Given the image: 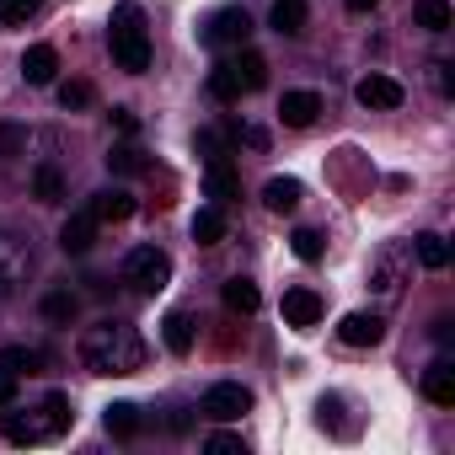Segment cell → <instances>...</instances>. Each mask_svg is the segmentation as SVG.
<instances>
[{"label": "cell", "mask_w": 455, "mask_h": 455, "mask_svg": "<svg viewBox=\"0 0 455 455\" xmlns=\"http://www.w3.org/2000/svg\"><path fill=\"white\" fill-rule=\"evenodd\" d=\"M81 364L92 375H134L145 364V338L134 322H118V316H102L97 327L81 332Z\"/></svg>", "instance_id": "cell-1"}, {"label": "cell", "mask_w": 455, "mask_h": 455, "mask_svg": "<svg viewBox=\"0 0 455 455\" xmlns=\"http://www.w3.org/2000/svg\"><path fill=\"white\" fill-rule=\"evenodd\" d=\"M108 49H113V65H118V70H129V76H145V70H150V33H145V17H140L134 0L113 6Z\"/></svg>", "instance_id": "cell-2"}, {"label": "cell", "mask_w": 455, "mask_h": 455, "mask_svg": "<svg viewBox=\"0 0 455 455\" xmlns=\"http://www.w3.org/2000/svg\"><path fill=\"white\" fill-rule=\"evenodd\" d=\"M263 81H268V60L252 54V49H242V54H231V60H220V65L209 70L214 102H242V97L263 92Z\"/></svg>", "instance_id": "cell-3"}, {"label": "cell", "mask_w": 455, "mask_h": 455, "mask_svg": "<svg viewBox=\"0 0 455 455\" xmlns=\"http://www.w3.org/2000/svg\"><path fill=\"white\" fill-rule=\"evenodd\" d=\"M124 284H129L134 295H161V290L172 284V258H166L161 247H134V252L124 258Z\"/></svg>", "instance_id": "cell-4"}, {"label": "cell", "mask_w": 455, "mask_h": 455, "mask_svg": "<svg viewBox=\"0 0 455 455\" xmlns=\"http://www.w3.org/2000/svg\"><path fill=\"white\" fill-rule=\"evenodd\" d=\"M198 38H204L209 49H242V44L252 38V17H247L242 6H220V12L198 28Z\"/></svg>", "instance_id": "cell-5"}, {"label": "cell", "mask_w": 455, "mask_h": 455, "mask_svg": "<svg viewBox=\"0 0 455 455\" xmlns=\"http://www.w3.org/2000/svg\"><path fill=\"white\" fill-rule=\"evenodd\" d=\"M198 412H204V418H214V423H236L242 412H252V391H247L242 380H220V386H209V391H204Z\"/></svg>", "instance_id": "cell-6"}, {"label": "cell", "mask_w": 455, "mask_h": 455, "mask_svg": "<svg viewBox=\"0 0 455 455\" xmlns=\"http://www.w3.org/2000/svg\"><path fill=\"white\" fill-rule=\"evenodd\" d=\"M28 274H33V252H28V242L12 236V231H0V300H12V295L28 284Z\"/></svg>", "instance_id": "cell-7"}, {"label": "cell", "mask_w": 455, "mask_h": 455, "mask_svg": "<svg viewBox=\"0 0 455 455\" xmlns=\"http://www.w3.org/2000/svg\"><path fill=\"white\" fill-rule=\"evenodd\" d=\"M97 225H102V220L92 214V204H86V209H76V214H70V220L60 225V247H65L70 258L92 252V242H97Z\"/></svg>", "instance_id": "cell-8"}, {"label": "cell", "mask_w": 455, "mask_h": 455, "mask_svg": "<svg viewBox=\"0 0 455 455\" xmlns=\"http://www.w3.org/2000/svg\"><path fill=\"white\" fill-rule=\"evenodd\" d=\"M338 338H343L348 348H375V343L386 338V322H380L375 311H348V316L338 322Z\"/></svg>", "instance_id": "cell-9"}, {"label": "cell", "mask_w": 455, "mask_h": 455, "mask_svg": "<svg viewBox=\"0 0 455 455\" xmlns=\"http://www.w3.org/2000/svg\"><path fill=\"white\" fill-rule=\"evenodd\" d=\"M316 113H322V97H316V92H284V102H279L284 129H311Z\"/></svg>", "instance_id": "cell-10"}, {"label": "cell", "mask_w": 455, "mask_h": 455, "mask_svg": "<svg viewBox=\"0 0 455 455\" xmlns=\"http://www.w3.org/2000/svg\"><path fill=\"white\" fill-rule=\"evenodd\" d=\"M402 263H407V247H386V252L375 258V268H370L375 295H396V290H402Z\"/></svg>", "instance_id": "cell-11"}, {"label": "cell", "mask_w": 455, "mask_h": 455, "mask_svg": "<svg viewBox=\"0 0 455 455\" xmlns=\"http://www.w3.org/2000/svg\"><path fill=\"white\" fill-rule=\"evenodd\" d=\"M423 396H428L434 407H455V364H450V359H434V364L423 370Z\"/></svg>", "instance_id": "cell-12"}, {"label": "cell", "mask_w": 455, "mask_h": 455, "mask_svg": "<svg viewBox=\"0 0 455 455\" xmlns=\"http://www.w3.org/2000/svg\"><path fill=\"white\" fill-rule=\"evenodd\" d=\"M354 97H359L364 108H402V97H407V92H402L391 76H364V81L354 86Z\"/></svg>", "instance_id": "cell-13"}, {"label": "cell", "mask_w": 455, "mask_h": 455, "mask_svg": "<svg viewBox=\"0 0 455 455\" xmlns=\"http://www.w3.org/2000/svg\"><path fill=\"white\" fill-rule=\"evenodd\" d=\"M284 322L290 327H316L322 322V295L316 290H284Z\"/></svg>", "instance_id": "cell-14"}, {"label": "cell", "mask_w": 455, "mask_h": 455, "mask_svg": "<svg viewBox=\"0 0 455 455\" xmlns=\"http://www.w3.org/2000/svg\"><path fill=\"white\" fill-rule=\"evenodd\" d=\"M0 434H6V444H38V439H49L44 418H33V412H0Z\"/></svg>", "instance_id": "cell-15"}, {"label": "cell", "mask_w": 455, "mask_h": 455, "mask_svg": "<svg viewBox=\"0 0 455 455\" xmlns=\"http://www.w3.org/2000/svg\"><path fill=\"white\" fill-rule=\"evenodd\" d=\"M204 188H209V198L225 209V204L242 193V177L231 172V161H209V166H204Z\"/></svg>", "instance_id": "cell-16"}, {"label": "cell", "mask_w": 455, "mask_h": 455, "mask_svg": "<svg viewBox=\"0 0 455 455\" xmlns=\"http://www.w3.org/2000/svg\"><path fill=\"white\" fill-rule=\"evenodd\" d=\"M54 70H60L54 44H33V49L22 54V76H28V86H49V81H54Z\"/></svg>", "instance_id": "cell-17"}, {"label": "cell", "mask_w": 455, "mask_h": 455, "mask_svg": "<svg viewBox=\"0 0 455 455\" xmlns=\"http://www.w3.org/2000/svg\"><path fill=\"white\" fill-rule=\"evenodd\" d=\"M92 214H97L102 225H118V220L134 214V198H129L124 188H102V193H92Z\"/></svg>", "instance_id": "cell-18"}, {"label": "cell", "mask_w": 455, "mask_h": 455, "mask_svg": "<svg viewBox=\"0 0 455 455\" xmlns=\"http://www.w3.org/2000/svg\"><path fill=\"white\" fill-rule=\"evenodd\" d=\"M44 364H49L44 348H28V343L0 348V370H12V375H44Z\"/></svg>", "instance_id": "cell-19"}, {"label": "cell", "mask_w": 455, "mask_h": 455, "mask_svg": "<svg viewBox=\"0 0 455 455\" xmlns=\"http://www.w3.org/2000/svg\"><path fill=\"white\" fill-rule=\"evenodd\" d=\"M412 22L423 28V33H450V0H412Z\"/></svg>", "instance_id": "cell-20"}, {"label": "cell", "mask_w": 455, "mask_h": 455, "mask_svg": "<svg viewBox=\"0 0 455 455\" xmlns=\"http://www.w3.org/2000/svg\"><path fill=\"white\" fill-rule=\"evenodd\" d=\"M263 204H268L274 214H295V209H300V182H295V177H274V182L263 188Z\"/></svg>", "instance_id": "cell-21"}, {"label": "cell", "mask_w": 455, "mask_h": 455, "mask_svg": "<svg viewBox=\"0 0 455 455\" xmlns=\"http://www.w3.org/2000/svg\"><path fill=\"white\" fill-rule=\"evenodd\" d=\"M220 236H225V209H220V204L198 209V214H193V242H198V247H214Z\"/></svg>", "instance_id": "cell-22"}, {"label": "cell", "mask_w": 455, "mask_h": 455, "mask_svg": "<svg viewBox=\"0 0 455 455\" xmlns=\"http://www.w3.org/2000/svg\"><path fill=\"white\" fill-rule=\"evenodd\" d=\"M102 423H108L113 439H134V434H140V407H134V402H113V407L102 412Z\"/></svg>", "instance_id": "cell-23"}, {"label": "cell", "mask_w": 455, "mask_h": 455, "mask_svg": "<svg viewBox=\"0 0 455 455\" xmlns=\"http://www.w3.org/2000/svg\"><path fill=\"white\" fill-rule=\"evenodd\" d=\"M274 33H284V38H295V33H306V0H274Z\"/></svg>", "instance_id": "cell-24"}, {"label": "cell", "mask_w": 455, "mask_h": 455, "mask_svg": "<svg viewBox=\"0 0 455 455\" xmlns=\"http://www.w3.org/2000/svg\"><path fill=\"white\" fill-rule=\"evenodd\" d=\"M225 306H231V311H242V316H252L258 306H263V295H258V284L252 279H225Z\"/></svg>", "instance_id": "cell-25"}, {"label": "cell", "mask_w": 455, "mask_h": 455, "mask_svg": "<svg viewBox=\"0 0 455 455\" xmlns=\"http://www.w3.org/2000/svg\"><path fill=\"white\" fill-rule=\"evenodd\" d=\"M412 252H418V263H423V268H434V274L450 263V247H444V236H439V231H423V236H412Z\"/></svg>", "instance_id": "cell-26"}, {"label": "cell", "mask_w": 455, "mask_h": 455, "mask_svg": "<svg viewBox=\"0 0 455 455\" xmlns=\"http://www.w3.org/2000/svg\"><path fill=\"white\" fill-rule=\"evenodd\" d=\"M161 338H166L172 354H188V348H193V316H188V311H172V316L161 322Z\"/></svg>", "instance_id": "cell-27"}, {"label": "cell", "mask_w": 455, "mask_h": 455, "mask_svg": "<svg viewBox=\"0 0 455 455\" xmlns=\"http://www.w3.org/2000/svg\"><path fill=\"white\" fill-rule=\"evenodd\" d=\"M76 311H81V300H76V290H49V295H44V316H49V322H60V327H70V322H76Z\"/></svg>", "instance_id": "cell-28"}, {"label": "cell", "mask_w": 455, "mask_h": 455, "mask_svg": "<svg viewBox=\"0 0 455 455\" xmlns=\"http://www.w3.org/2000/svg\"><path fill=\"white\" fill-rule=\"evenodd\" d=\"M108 166H113V172H124V177H140V172H150V161H145V150H140V145H118V150L108 156Z\"/></svg>", "instance_id": "cell-29"}, {"label": "cell", "mask_w": 455, "mask_h": 455, "mask_svg": "<svg viewBox=\"0 0 455 455\" xmlns=\"http://www.w3.org/2000/svg\"><path fill=\"white\" fill-rule=\"evenodd\" d=\"M33 193H38L44 204H60V198H65V177H60V166H38V172H33Z\"/></svg>", "instance_id": "cell-30"}, {"label": "cell", "mask_w": 455, "mask_h": 455, "mask_svg": "<svg viewBox=\"0 0 455 455\" xmlns=\"http://www.w3.org/2000/svg\"><path fill=\"white\" fill-rule=\"evenodd\" d=\"M38 412H44V428H49V434H60V428H70V396H65V391H54V396H44V407H38Z\"/></svg>", "instance_id": "cell-31"}, {"label": "cell", "mask_w": 455, "mask_h": 455, "mask_svg": "<svg viewBox=\"0 0 455 455\" xmlns=\"http://www.w3.org/2000/svg\"><path fill=\"white\" fill-rule=\"evenodd\" d=\"M38 6H44V0H0V22H6V28H22L28 17H38Z\"/></svg>", "instance_id": "cell-32"}, {"label": "cell", "mask_w": 455, "mask_h": 455, "mask_svg": "<svg viewBox=\"0 0 455 455\" xmlns=\"http://www.w3.org/2000/svg\"><path fill=\"white\" fill-rule=\"evenodd\" d=\"M0 156H6V161L28 156V129L22 124H0Z\"/></svg>", "instance_id": "cell-33"}, {"label": "cell", "mask_w": 455, "mask_h": 455, "mask_svg": "<svg viewBox=\"0 0 455 455\" xmlns=\"http://www.w3.org/2000/svg\"><path fill=\"white\" fill-rule=\"evenodd\" d=\"M290 247H295V258H300V263H322V236H316V231H295V236H290Z\"/></svg>", "instance_id": "cell-34"}, {"label": "cell", "mask_w": 455, "mask_h": 455, "mask_svg": "<svg viewBox=\"0 0 455 455\" xmlns=\"http://www.w3.org/2000/svg\"><path fill=\"white\" fill-rule=\"evenodd\" d=\"M204 450H209V455H247L242 434H209V439H204Z\"/></svg>", "instance_id": "cell-35"}, {"label": "cell", "mask_w": 455, "mask_h": 455, "mask_svg": "<svg viewBox=\"0 0 455 455\" xmlns=\"http://www.w3.org/2000/svg\"><path fill=\"white\" fill-rule=\"evenodd\" d=\"M60 102H65V113H70V108H92V86H86V81H65V86H60Z\"/></svg>", "instance_id": "cell-36"}, {"label": "cell", "mask_w": 455, "mask_h": 455, "mask_svg": "<svg viewBox=\"0 0 455 455\" xmlns=\"http://www.w3.org/2000/svg\"><path fill=\"white\" fill-rule=\"evenodd\" d=\"M12 402H17V375L0 370V407H12Z\"/></svg>", "instance_id": "cell-37"}, {"label": "cell", "mask_w": 455, "mask_h": 455, "mask_svg": "<svg viewBox=\"0 0 455 455\" xmlns=\"http://www.w3.org/2000/svg\"><path fill=\"white\" fill-rule=\"evenodd\" d=\"M113 124H118V129H124V134H134V129H140V118H134V113H129V108H113Z\"/></svg>", "instance_id": "cell-38"}, {"label": "cell", "mask_w": 455, "mask_h": 455, "mask_svg": "<svg viewBox=\"0 0 455 455\" xmlns=\"http://www.w3.org/2000/svg\"><path fill=\"white\" fill-rule=\"evenodd\" d=\"M434 86H439V92L450 97V65H434Z\"/></svg>", "instance_id": "cell-39"}, {"label": "cell", "mask_w": 455, "mask_h": 455, "mask_svg": "<svg viewBox=\"0 0 455 455\" xmlns=\"http://www.w3.org/2000/svg\"><path fill=\"white\" fill-rule=\"evenodd\" d=\"M242 140H247L252 150H263V145H268V134H263V129H242Z\"/></svg>", "instance_id": "cell-40"}, {"label": "cell", "mask_w": 455, "mask_h": 455, "mask_svg": "<svg viewBox=\"0 0 455 455\" xmlns=\"http://www.w3.org/2000/svg\"><path fill=\"white\" fill-rule=\"evenodd\" d=\"M343 6H348V12H375L380 0H343Z\"/></svg>", "instance_id": "cell-41"}]
</instances>
